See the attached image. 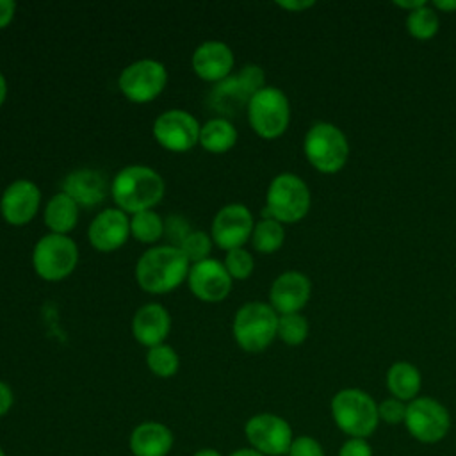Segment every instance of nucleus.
<instances>
[{
	"instance_id": "f257e3e1",
	"label": "nucleus",
	"mask_w": 456,
	"mask_h": 456,
	"mask_svg": "<svg viewBox=\"0 0 456 456\" xmlns=\"http://www.w3.org/2000/svg\"><path fill=\"white\" fill-rule=\"evenodd\" d=\"M191 262L175 244L146 249L135 264V280L150 294H166L187 280Z\"/></svg>"
},
{
	"instance_id": "f03ea898",
	"label": "nucleus",
	"mask_w": 456,
	"mask_h": 456,
	"mask_svg": "<svg viewBox=\"0 0 456 456\" xmlns=\"http://www.w3.org/2000/svg\"><path fill=\"white\" fill-rule=\"evenodd\" d=\"M164 178L148 166L132 164L119 169L110 182V196L116 208L125 214L151 210L164 196Z\"/></svg>"
},
{
	"instance_id": "7ed1b4c3",
	"label": "nucleus",
	"mask_w": 456,
	"mask_h": 456,
	"mask_svg": "<svg viewBox=\"0 0 456 456\" xmlns=\"http://www.w3.org/2000/svg\"><path fill=\"white\" fill-rule=\"evenodd\" d=\"M335 426L347 438H369L379 426L378 403L362 388L347 387L338 390L330 403Z\"/></svg>"
},
{
	"instance_id": "20e7f679",
	"label": "nucleus",
	"mask_w": 456,
	"mask_h": 456,
	"mask_svg": "<svg viewBox=\"0 0 456 456\" xmlns=\"http://www.w3.org/2000/svg\"><path fill=\"white\" fill-rule=\"evenodd\" d=\"M303 153L314 169L322 175H335L349 159V141L337 125L317 121L305 134Z\"/></svg>"
},
{
	"instance_id": "39448f33",
	"label": "nucleus",
	"mask_w": 456,
	"mask_h": 456,
	"mask_svg": "<svg viewBox=\"0 0 456 456\" xmlns=\"http://www.w3.org/2000/svg\"><path fill=\"white\" fill-rule=\"evenodd\" d=\"M312 205V194L303 178L294 173L276 175L265 192L262 217H273L281 224L301 221Z\"/></svg>"
},
{
	"instance_id": "423d86ee",
	"label": "nucleus",
	"mask_w": 456,
	"mask_h": 456,
	"mask_svg": "<svg viewBox=\"0 0 456 456\" xmlns=\"http://www.w3.org/2000/svg\"><path fill=\"white\" fill-rule=\"evenodd\" d=\"M237 346L246 353H260L267 349L278 335V314L269 303H244L232 324Z\"/></svg>"
},
{
	"instance_id": "0eeeda50",
	"label": "nucleus",
	"mask_w": 456,
	"mask_h": 456,
	"mask_svg": "<svg viewBox=\"0 0 456 456\" xmlns=\"http://www.w3.org/2000/svg\"><path fill=\"white\" fill-rule=\"evenodd\" d=\"M246 107L248 121L262 139H276L289 128L290 103L281 89L265 86L249 98Z\"/></svg>"
},
{
	"instance_id": "6e6552de",
	"label": "nucleus",
	"mask_w": 456,
	"mask_h": 456,
	"mask_svg": "<svg viewBox=\"0 0 456 456\" xmlns=\"http://www.w3.org/2000/svg\"><path fill=\"white\" fill-rule=\"evenodd\" d=\"M78 262V248L75 240L61 233L43 235L32 251V265L39 278L46 281H61L69 276Z\"/></svg>"
},
{
	"instance_id": "1a4fd4ad",
	"label": "nucleus",
	"mask_w": 456,
	"mask_h": 456,
	"mask_svg": "<svg viewBox=\"0 0 456 456\" xmlns=\"http://www.w3.org/2000/svg\"><path fill=\"white\" fill-rule=\"evenodd\" d=\"M451 413L435 397L419 395L406 404L404 428L420 444H438L451 431Z\"/></svg>"
},
{
	"instance_id": "9d476101",
	"label": "nucleus",
	"mask_w": 456,
	"mask_h": 456,
	"mask_svg": "<svg viewBox=\"0 0 456 456\" xmlns=\"http://www.w3.org/2000/svg\"><path fill=\"white\" fill-rule=\"evenodd\" d=\"M244 436L249 447L264 456H287L294 440L289 420L269 411L251 415L244 424Z\"/></svg>"
},
{
	"instance_id": "9b49d317",
	"label": "nucleus",
	"mask_w": 456,
	"mask_h": 456,
	"mask_svg": "<svg viewBox=\"0 0 456 456\" xmlns=\"http://www.w3.org/2000/svg\"><path fill=\"white\" fill-rule=\"evenodd\" d=\"M167 84V69L157 59H139L128 64L119 78V91L134 103L155 100Z\"/></svg>"
},
{
	"instance_id": "f8f14e48",
	"label": "nucleus",
	"mask_w": 456,
	"mask_h": 456,
	"mask_svg": "<svg viewBox=\"0 0 456 456\" xmlns=\"http://www.w3.org/2000/svg\"><path fill=\"white\" fill-rule=\"evenodd\" d=\"M198 119L183 109H169L153 121V137L169 151H187L200 142Z\"/></svg>"
},
{
	"instance_id": "ddd939ff",
	"label": "nucleus",
	"mask_w": 456,
	"mask_h": 456,
	"mask_svg": "<svg viewBox=\"0 0 456 456\" xmlns=\"http://www.w3.org/2000/svg\"><path fill=\"white\" fill-rule=\"evenodd\" d=\"M255 221L251 210L242 203H228L217 210L212 221L210 237L217 248L230 251L235 248H244L251 239Z\"/></svg>"
},
{
	"instance_id": "4468645a",
	"label": "nucleus",
	"mask_w": 456,
	"mask_h": 456,
	"mask_svg": "<svg viewBox=\"0 0 456 456\" xmlns=\"http://www.w3.org/2000/svg\"><path fill=\"white\" fill-rule=\"evenodd\" d=\"M232 276L228 274L223 262L216 258H207L192 264L187 274V283L191 292L205 303H219L232 290Z\"/></svg>"
},
{
	"instance_id": "2eb2a0df",
	"label": "nucleus",
	"mask_w": 456,
	"mask_h": 456,
	"mask_svg": "<svg viewBox=\"0 0 456 456\" xmlns=\"http://www.w3.org/2000/svg\"><path fill=\"white\" fill-rule=\"evenodd\" d=\"M41 203L39 187L27 178L11 182L0 198V214L12 226H23L34 219Z\"/></svg>"
},
{
	"instance_id": "dca6fc26",
	"label": "nucleus",
	"mask_w": 456,
	"mask_h": 456,
	"mask_svg": "<svg viewBox=\"0 0 456 456\" xmlns=\"http://www.w3.org/2000/svg\"><path fill=\"white\" fill-rule=\"evenodd\" d=\"M312 296V281L299 271H285L269 289V305L278 315L299 314Z\"/></svg>"
},
{
	"instance_id": "f3484780",
	"label": "nucleus",
	"mask_w": 456,
	"mask_h": 456,
	"mask_svg": "<svg viewBox=\"0 0 456 456\" xmlns=\"http://www.w3.org/2000/svg\"><path fill=\"white\" fill-rule=\"evenodd\" d=\"M130 235V219L119 208H105L94 216L87 228V239L98 251L121 248Z\"/></svg>"
},
{
	"instance_id": "a211bd4d",
	"label": "nucleus",
	"mask_w": 456,
	"mask_h": 456,
	"mask_svg": "<svg viewBox=\"0 0 456 456\" xmlns=\"http://www.w3.org/2000/svg\"><path fill=\"white\" fill-rule=\"evenodd\" d=\"M191 64L200 78L207 82H221L230 77L235 64V57L226 43L208 39L196 46V50L192 52Z\"/></svg>"
},
{
	"instance_id": "6ab92c4d",
	"label": "nucleus",
	"mask_w": 456,
	"mask_h": 456,
	"mask_svg": "<svg viewBox=\"0 0 456 456\" xmlns=\"http://www.w3.org/2000/svg\"><path fill=\"white\" fill-rule=\"evenodd\" d=\"M171 330V317L160 303L142 305L132 317V335L144 347L164 344Z\"/></svg>"
},
{
	"instance_id": "aec40b11",
	"label": "nucleus",
	"mask_w": 456,
	"mask_h": 456,
	"mask_svg": "<svg viewBox=\"0 0 456 456\" xmlns=\"http://www.w3.org/2000/svg\"><path fill=\"white\" fill-rule=\"evenodd\" d=\"M173 445V431L159 420L139 422L128 436V449L132 456H167Z\"/></svg>"
},
{
	"instance_id": "412c9836",
	"label": "nucleus",
	"mask_w": 456,
	"mask_h": 456,
	"mask_svg": "<svg viewBox=\"0 0 456 456\" xmlns=\"http://www.w3.org/2000/svg\"><path fill=\"white\" fill-rule=\"evenodd\" d=\"M109 189L110 185L107 183L105 175L91 167L75 169L62 182V191L68 196H71L77 201V205H84V207H93L102 203Z\"/></svg>"
},
{
	"instance_id": "4be33fe9",
	"label": "nucleus",
	"mask_w": 456,
	"mask_h": 456,
	"mask_svg": "<svg viewBox=\"0 0 456 456\" xmlns=\"http://www.w3.org/2000/svg\"><path fill=\"white\" fill-rule=\"evenodd\" d=\"M385 383L392 397L410 403L415 397H419V392L422 388V376L417 365L410 362H394L387 374H385Z\"/></svg>"
},
{
	"instance_id": "5701e85b",
	"label": "nucleus",
	"mask_w": 456,
	"mask_h": 456,
	"mask_svg": "<svg viewBox=\"0 0 456 456\" xmlns=\"http://www.w3.org/2000/svg\"><path fill=\"white\" fill-rule=\"evenodd\" d=\"M43 217L50 233L68 235L78 223V205L71 196L61 191L48 200Z\"/></svg>"
},
{
	"instance_id": "b1692460",
	"label": "nucleus",
	"mask_w": 456,
	"mask_h": 456,
	"mask_svg": "<svg viewBox=\"0 0 456 456\" xmlns=\"http://www.w3.org/2000/svg\"><path fill=\"white\" fill-rule=\"evenodd\" d=\"M237 142V128L226 118H212L200 128V144L210 153H224Z\"/></svg>"
},
{
	"instance_id": "393cba45",
	"label": "nucleus",
	"mask_w": 456,
	"mask_h": 456,
	"mask_svg": "<svg viewBox=\"0 0 456 456\" xmlns=\"http://www.w3.org/2000/svg\"><path fill=\"white\" fill-rule=\"evenodd\" d=\"M285 242V228L280 221L273 217H262L258 223H255L253 233H251V244L258 253H274L278 251Z\"/></svg>"
},
{
	"instance_id": "a878e982",
	"label": "nucleus",
	"mask_w": 456,
	"mask_h": 456,
	"mask_svg": "<svg viewBox=\"0 0 456 456\" xmlns=\"http://www.w3.org/2000/svg\"><path fill=\"white\" fill-rule=\"evenodd\" d=\"M440 16L431 7V4L422 5L406 16V32L417 41H429L438 34Z\"/></svg>"
},
{
	"instance_id": "bb28decb",
	"label": "nucleus",
	"mask_w": 456,
	"mask_h": 456,
	"mask_svg": "<svg viewBox=\"0 0 456 456\" xmlns=\"http://www.w3.org/2000/svg\"><path fill=\"white\" fill-rule=\"evenodd\" d=\"M130 233L142 244H153L164 235V221L155 210L132 214Z\"/></svg>"
},
{
	"instance_id": "cd10ccee",
	"label": "nucleus",
	"mask_w": 456,
	"mask_h": 456,
	"mask_svg": "<svg viewBox=\"0 0 456 456\" xmlns=\"http://www.w3.org/2000/svg\"><path fill=\"white\" fill-rule=\"evenodd\" d=\"M146 365L151 374H155L159 378H171L178 372L180 358H178V353L171 346L159 344V346H153L148 349Z\"/></svg>"
},
{
	"instance_id": "c85d7f7f",
	"label": "nucleus",
	"mask_w": 456,
	"mask_h": 456,
	"mask_svg": "<svg viewBox=\"0 0 456 456\" xmlns=\"http://www.w3.org/2000/svg\"><path fill=\"white\" fill-rule=\"evenodd\" d=\"M310 333V326L301 314L278 315V338L287 346H301Z\"/></svg>"
},
{
	"instance_id": "c756f323",
	"label": "nucleus",
	"mask_w": 456,
	"mask_h": 456,
	"mask_svg": "<svg viewBox=\"0 0 456 456\" xmlns=\"http://www.w3.org/2000/svg\"><path fill=\"white\" fill-rule=\"evenodd\" d=\"M178 248L192 265L208 258L212 249V237L201 230H191L187 237L178 244Z\"/></svg>"
},
{
	"instance_id": "7c9ffc66",
	"label": "nucleus",
	"mask_w": 456,
	"mask_h": 456,
	"mask_svg": "<svg viewBox=\"0 0 456 456\" xmlns=\"http://www.w3.org/2000/svg\"><path fill=\"white\" fill-rule=\"evenodd\" d=\"M223 264H224L228 274L232 276V280H246L251 276V273L255 269L253 255L244 248H235V249L226 251Z\"/></svg>"
},
{
	"instance_id": "2f4dec72",
	"label": "nucleus",
	"mask_w": 456,
	"mask_h": 456,
	"mask_svg": "<svg viewBox=\"0 0 456 456\" xmlns=\"http://www.w3.org/2000/svg\"><path fill=\"white\" fill-rule=\"evenodd\" d=\"M237 86L240 87V91L246 94V98L249 100L253 94H256L260 89L265 87V73L260 66L256 64H246L239 69V73L235 75Z\"/></svg>"
},
{
	"instance_id": "473e14b6",
	"label": "nucleus",
	"mask_w": 456,
	"mask_h": 456,
	"mask_svg": "<svg viewBox=\"0 0 456 456\" xmlns=\"http://www.w3.org/2000/svg\"><path fill=\"white\" fill-rule=\"evenodd\" d=\"M406 404L395 397H387L381 403H378V415H379V422H385L388 426H397V424H404V417H406Z\"/></svg>"
},
{
	"instance_id": "72a5a7b5",
	"label": "nucleus",
	"mask_w": 456,
	"mask_h": 456,
	"mask_svg": "<svg viewBox=\"0 0 456 456\" xmlns=\"http://www.w3.org/2000/svg\"><path fill=\"white\" fill-rule=\"evenodd\" d=\"M287 456H326V452L317 438L310 435H299L294 436Z\"/></svg>"
},
{
	"instance_id": "f704fd0d",
	"label": "nucleus",
	"mask_w": 456,
	"mask_h": 456,
	"mask_svg": "<svg viewBox=\"0 0 456 456\" xmlns=\"http://www.w3.org/2000/svg\"><path fill=\"white\" fill-rule=\"evenodd\" d=\"M337 456H372V447L367 438H347Z\"/></svg>"
},
{
	"instance_id": "c9c22d12",
	"label": "nucleus",
	"mask_w": 456,
	"mask_h": 456,
	"mask_svg": "<svg viewBox=\"0 0 456 456\" xmlns=\"http://www.w3.org/2000/svg\"><path fill=\"white\" fill-rule=\"evenodd\" d=\"M169 233V237L176 242V246L187 237V233L191 232L185 219L180 216H173L167 219V223H164V233Z\"/></svg>"
},
{
	"instance_id": "e433bc0d",
	"label": "nucleus",
	"mask_w": 456,
	"mask_h": 456,
	"mask_svg": "<svg viewBox=\"0 0 456 456\" xmlns=\"http://www.w3.org/2000/svg\"><path fill=\"white\" fill-rule=\"evenodd\" d=\"M14 404V394H12V388L0 379V417L7 415L9 410L12 408Z\"/></svg>"
},
{
	"instance_id": "4c0bfd02",
	"label": "nucleus",
	"mask_w": 456,
	"mask_h": 456,
	"mask_svg": "<svg viewBox=\"0 0 456 456\" xmlns=\"http://www.w3.org/2000/svg\"><path fill=\"white\" fill-rule=\"evenodd\" d=\"M16 12V2L14 0H0V28L7 27Z\"/></svg>"
},
{
	"instance_id": "58836bf2",
	"label": "nucleus",
	"mask_w": 456,
	"mask_h": 456,
	"mask_svg": "<svg viewBox=\"0 0 456 456\" xmlns=\"http://www.w3.org/2000/svg\"><path fill=\"white\" fill-rule=\"evenodd\" d=\"M281 9H287V11H292V12H301V11H306L310 7L315 5L314 0H285V2H276Z\"/></svg>"
},
{
	"instance_id": "ea45409f",
	"label": "nucleus",
	"mask_w": 456,
	"mask_h": 456,
	"mask_svg": "<svg viewBox=\"0 0 456 456\" xmlns=\"http://www.w3.org/2000/svg\"><path fill=\"white\" fill-rule=\"evenodd\" d=\"M426 4H428V2H424V0H395V2H394L395 7L404 9V11H408V12L417 11V9H420L422 5H426Z\"/></svg>"
},
{
	"instance_id": "a19ab883",
	"label": "nucleus",
	"mask_w": 456,
	"mask_h": 456,
	"mask_svg": "<svg viewBox=\"0 0 456 456\" xmlns=\"http://www.w3.org/2000/svg\"><path fill=\"white\" fill-rule=\"evenodd\" d=\"M431 7L438 12V11H442V12H452V11H456V0H435V2H431Z\"/></svg>"
},
{
	"instance_id": "79ce46f5",
	"label": "nucleus",
	"mask_w": 456,
	"mask_h": 456,
	"mask_svg": "<svg viewBox=\"0 0 456 456\" xmlns=\"http://www.w3.org/2000/svg\"><path fill=\"white\" fill-rule=\"evenodd\" d=\"M228 456H264V454L248 445V447H239V449L232 451Z\"/></svg>"
},
{
	"instance_id": "37998d69",
	"label": "nucleus",
	"mask_w": 456,
	"mask_h": 456,
	"mask_svg": "<svg viewBox=\"0 0 456 456\" xmlns=\"http://www.w3.org/2000/svg\"><path fill=\"white\" fill-rule=\"evenodd\" d=\"M192 456H223V454L214 447H201Z\"/></svg>"
},
{
	"instance_id": "c03bdc74",
	"label": "nucleus",
	"mask_w": 456,
	"mask_h": 456,
	"mask_svg": "<svg viewBox=\"0 0 456 456\" xmlns=\"http://www.w3.org/2000/svg\"><path fill=\"white\" fill-rule=\"evenodd\" d=\"M5 98H7V80L0 71V105L5 102Z\"/></svg>"
},
{
	"instance_id": "a18cd8bd",
	"label": "nucleus",
	"mask_w": 456,
	"mask_h": 456,
	"mask_svg": "<svg viewBox=\"0 0 456 456\" xmlns=\"http://www.w3.org/2000/svg\"><path fill=\"white\" fill-rule=\"evenodd\" d=\"M0 456H7V454H5V451H4V447H2V445H0Z\"/></svg>"
}]
</instances>
